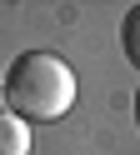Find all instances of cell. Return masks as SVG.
<instances>
[{
	"mask_svg": "<svg viewBox=\"0 0 140 155\" xmlns=\"http://www.w3.org/2000/svg\"><path fill=\"white\" fill-rule=\"evenodd\" d=\"M0 90H5V110L30 125V120H60V115H70L80 85H75V70L55 50H25V55L10 60Z\"/></svg>",
	"mask_w": 140,
	"mask_h": 155,
	"instance_id": "1",
	"label": "cell"
},
{
	"mask_svg": "<svg viewBox=\"0 0 140 155\" xmlns=\"http://www.w3.org/2000/svg\"><path fill=\"white\" fill-rule=\"evenodd\" d=\"M0 155H30V125L10 110H0Z\"/></svg>",
	"mask_w": 140,
	"mask_h": 155,
	"instance_id": "2",
	"label": "cell"
},
{
	"mask_svg": "<svg viewBox=\"0 0 140 155\" xmlns=\"http://www.w3.org/2000/svg\"><path fill=\"white\" fill-rule=\"evenodd\" d=\"M120 50H125V60L140 70V5H130L125 20H120Z\"/></svg>",
	"mask_w": 140,
	"mask_h": 155,
	"instance_id": "3",
	"label": "cell"
},
{
	"mask_svg": "<svg viewBox=\"0 0 140 155\" xmlns=\"http://www.w3.org/2000/svg\"><path fill=\"white\" fill-rule=\"evenodd\" d=\"M135 125H140V90H135Z\"/></svg>",
	"mask_w": 140,
	"mask_h": 155,
	"instance_id": "4",
	"label": "cell"
}]
</instances>
